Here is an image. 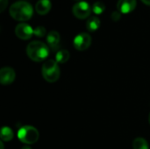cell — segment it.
Returning <instances> with one entry per match:
<instances>
[{"instance_id":"cell-1","label":"cell","mask_w":150,"mask_h":149,"mask_svg":"<svg viewBox=\"0 0 150 149\" xmlns=\"http://www.w3.org/2000/svg\"><path fill=\"white\" fill-rule=\"evenodd\" d=\"M11 16L18 21H26L30 19L33 13L32 4L25 1H18L12 4L9 9Z\"/></svg>"},{"instance_id":"cell-2","label":"cell","mask_w":150,"mask_h":149,"mask_svg":"<svg viewBox=\"0 0 150 149\" xmlns=\"http://www.w3.org/2000/svg\"><path fill=\"white\" fill-rule=\"evenodd\" d=\"M26 54L32 61L40 62L48 56L49 48L41 41H32L26 47Z\"/></svg>"},{"instance_id":"cell-3","label":"cell","mask_w":150,"mask_h":149,"mask_svg":"<svg viewBox=\"0 0 150 149\" xmlns=\"http://www.w3.org/2000/svg\"><path fill=\"white\" fill-rule=\"evenodd\" d=\"M41 74L43 78L48 83H54L60 78V68L56 61L48 60L41 67Z\"/></svg>"},{"instance_id":"cell-4","label":"cell","mask_w":150,"mask_h":149,"mask_svg":"<svg viewBox=\"0 0 150 149\" xmlns=\"http://www.w3.org/2000/svg\"><path fill=\"white\" fill-rule=\"evenodd\" d=\"M40 134L38 130L32 126H22L18 132V140L25 144H33L36 143L39 140Z\"/></svg>"},{"instance_id":"cell-5","label":"cell","mask_w":150,"mask_h":149,"mask_svg":"<svg viewBox=\"0 0 150 149\" xmlns=\"http://www.w3.org/2000/svg\"><path fill=\"white\" fill-rule=\"evenodd\" d=\"M91 5L85 1H80L74 4L72 8L73 14L79 19H84L88 18L91 12Z\"/></svg>"},{"instance_id":"cell-6","label":"cell","mask_w":150,"mask_h":149,"mask_svg":"<svg viewBox=\"0 0 150 149\" xmlns=\"http://www.w3.org/2000/svg\"><path fill=\"white\" fill-rule=\"evenodd\" d=\"M91 44V37L89 33L86 32H81L77 34L73 40L74 47L78 51H84L88 49Z\"/></svg>"},{"instance_id":"cell-7","label":"cell","mask_w":150,"mask_h":149,"mask_svg":"<svg viewBox=\"0 0 150 149\" xmlns=\"http://www.w3.org/2000/svg\"><path fill=\"white\" fill-rule=\"evenodd\" d=\"M15 34L17 35L18 38L23 40H29L33 36V29L28 24L20 23L17 25V26L15 27Z\"/></svg>"},{"instance_id":"cell-8","label":"cell","mask_w":150,"mask_h":149,"mask_svg":"<svg viewBox=\"0 0 150 149\" xmlns=\"http://www.w3.org/2000/svg\"><path fill=\"white\" fill-rule=\"evenodd\" d=\"M15 70L10 67L2 68L0 70V83L3 85H9L15 80Z\"/></svg>"},{"instance_id":"cell-9","label":"cell","mask_w":150,"mask_h":149,"mask_svg":"<svg viewBox=\"0 0 150 149\" xmlns=\"http://www.w3.org/2000/svg\"><path fill=\"white\" fill-rule=\"evenodd\" d=\"M136 4V0H119L117 3V8L121 13H129L135 9Z\"/></svg>"},{"instance_id":"cell-10","label":"cell","mask_w":150,"mask_h":149,"mask_svg":"<svg viewBox=\"0 0 150 149\" xmlns=\"http://www.w3.org/2000/svg\"><path fill=\"white\" fill-rule=\"evenodd\" d=\"M60 40H61V37H60V34L58 32L51 31L48 32V34L47 36V42L52 50L55 51L58 49L59 45H60Z\"/></svg>"},{"instance_id":"cell-11","label":"cell","mask_w":150,"mask_h":149,"mask_svg":"<svg viewBox=\"0 0 150 149\" xmlns=\"http://www.w3.org/2000/svg\"><path fill=\"white\" fill-rule=\"evenodd\" d=\"M35 10L37 13L40 15H45L51 10V1L50 0H39L35 4Z\"/></svg>"},{"instance_id":"cell-12","label":"cell","mask_w":150,"mask_h":149,"mask_svg":"<svg viewBox=\"0 0 150 149\" xmlns=\"http://www.w3.org/2000/svg\"><path fill=\"white\" fill-rule=\"evenodd\" d=\"M100 24H101V22L98 18L91 17L86 22V28L89 32H95L99 28Z\"/></svg>"},{"instance_id":"cell-13","label":"cell","mask_w":150,"mask_h":149,"mask_svg":"<svg viewBox=\"0 0 150 149\" xmlns=\"http://www.w3.org/2000/svg\"><path fill=\"white\" fill-rule=\"evenodd\" d=\"M69 52L66 49H62L57 51L56 54H55V61H57V63L60 64H63L65 62H67L69 59Z\"/></svg>"},{"instance_id":"cell-14","label":"cell","mask_w":150,"mask_h":149,"mask_svg":"<svg viewBox=\"0 0 150 149\" xmlns=\"http://www.w3.org/2000/svg\"><path fill=\"white\" fill-rule=\"evenodd\" d=\"M0 138L2 141H10L13 138V132L9 126H3L1 129Z\"/></svg>"},{"instance_id":"cell-15","label":"cell","mask_w":150,"mask_h":149,"mask_svg":"<svg viewBox=\"0 0 150 149\" xmlns=\"http://www.w3.org/2000/svg\"><path fill=\"white\" fill-rule=\"evenodd\" d=\"M134 149H149V145L148 141L143 138H136L133 141Z\"/></svg>"},{"instance_id":"cell-16","label":"cell","mask_w":150,"mask_h":149,"mask_svg":"<svg viewBox=\"0 0 150 149\" xmlns=\"http://www.w3.org/2000/svg\"><path fill=\"white\" fill-rule=\"evenodd\" d=\"M91 10L95 14H101L105 10V5L103 2L100 1H97L95 2L92 6H91Z\"/></svg>"},{"instance_id":"cell-17","label":"cell","mask_w":150,"mask_h":149,"mask_svg":"<svg viewBox=\"0 0 150 149\" xmlns=\"http://www.w3.org/2000/svg\"><path fill=\"white\" fill-rule=\"evenodd\" d=\"M46 33H47V30H46V28H45L44 26H42V25H38V26H36V27L33 29V34H34L35 36L39 37V38H41V37L45 36Z\"/></svg>"},{"instance_id":"cell-18","label":"cell","mask_w":150,"mask_h":149,"mask_svg":"<svg viewBox=\"0 0 150 149\" xmlns=\"http://www.w3.org/2000/svg\"><path fill=\"white\" fill-rule=\"evenodd\" d=\"M111 18H112V19L113 21H118V20H120V18H121V12H120V11H113V12L112 13Z\"/></svg>"},{"instance_id":"cell-19","label":"cell","mask_w":150,"mask_h":149,"mask_svg":"<svg viewBox=\"0 0 150 149\" xmlns=\"http://www.w3.org/2000/svg\"><path fill=\"white\" fill-rule=\"evenodd\" d=\"M1 2V4H0V11H4V10L5 9L6 5H7V3H8V0H0Z\"/></svg>"},{"instance_id":"cell-20","label":"cell","mask_w":150,"mask_h":149,"mask_svg":"<svg viewBox=\"0 0 150 149\" xmlns=\"http://www.w3.org/2000/svg\"><path fill=\"white\" fill-rule=\"evenodd\" d=\"M145 4H147V5H150V0H142Z\"/></svg>"},{"instance_id":"cell-21","label":"cell","mask_w":150,"mask_h":149,"mask_svg":"<svg viewBox=\"0 0 150 149\" xmlns=\"http://www.w3.org/2000/svg\"><path fill=\"white\" fill-rule=\"evenodd\" d=\"M0 146H1V149H4V143H3V141L0 142Z\"/></svg>"},{"instance_id":"cell-22","label":"cell","mask_w":150,"mask_h":149,"mask_svg":"<svg viewBox=\"0 0 150 149\" xmlns=\"http://www.w3.org/2000/svg\"><path fill=\"white\" fill-rule=\"evenodd\" d=\"M22 149H32L31 148H29V147H24V148H22Z\"/></svg>"},{"instance_id":"cell-23","label":"cell","mask_w":150,"mask_h":149,"mask_svg":"<svg viewBox=\"0 0 150 149\" xmlns=\"http://www.w3.org/2000/svg\"><path fill=\"white\" fill-rule=\"evenodd\" d=\"M149 124H150V113H149Z\"/></svg>"}]
</instances>
